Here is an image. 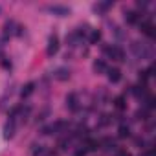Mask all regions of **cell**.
<instances>
[{
    "mask_svg": "<svg viewBox=\"0 0 156 156\" xmlns=\"http://www.w3.org/2000/svg\"><path fill=\"white\" fill-rule=\"evenodd\" d=\"M57 51H59V37L53 33V35H50V39H48V48H46V53H48V57H53Z\"/></svg>",
    "mask_w": 156,
    "mask_h": 156,
    "instance_id": "obj_4",
    "label": "cell"
},
{
    "mask_svg": "<svg viewBox=\"0 0 156 156\" xmlns=\"http://www.w3.org/2000/svg\"><path fill=\"white\" fill-rule=\"evenodd\" d=\"M119 156H132V154H130V152H125V151H123V152H119Z\"/></svg>",
    "mask_w": 156,
    "mask_h": 156,
    "instance_id": "obj_23",
    "label": "cell"
},
{
    "mask_svg": "<svg viewBox=\"0 0 156 156\" xmlns=\"http://www.w3.org/2000/svg\"><path fill=\"white\" fill-rule=\"evenodd\" d=\"M107 77L110 83H119L121 81V70L119 68H108L107 70Z\"/></svg>",
    "mask_w": 156,
    "mask_h": 156,
    "instance_id": "obj_5",
    "label": "cell"
},
{
    "mask_svg": "<svg viewBox=\"0 0 156 156\" xmlns=\"http://www.w3.org/2000/svg\"><path fill=\"white\" fill-rule=\"evenodd\" d=\"M66 107L70 110H77V108H79V99H77V94H68L66 96Z\"/></svg>",
    "mask_w": 156,
    "mask_h": 156,
    "instance_id": "obj_7",
    "label": "cell"
},
{
    "mask_svg": "<svg viewBox=\"0 0 156 156\" xmlns=\"http://www.w3.org/2000/svg\"><path fill=\"white\" fill-rule=\"evenodd\" d=\"M108 123H110V116L103 114V116H101V121H99V125H108Z\"/></svg>",
    "mask_w": 156,
    "mask_h": 156,
    "instance_id": "obj_21",
    "label": "cell"
},
{
    "mask_svg": "<svg viewBox=\"0 0 156 156\" xmlns=\"http://www.w3.org/2000/svg\"><path fill=\"white\" fill-rule=\"evenodd\" d=\"M125 20H127L129 24H136V22L140 20V15H138L136 11L129 9V11H125Z\"/></svg>",
    "mask_w": 156,
    "mask_h": 156,
    "instance_id": "obj_13",
    "label": "cell"
},
{
    "mask_svg": "<svg viewBox=\"0 0 156 156\" xmlns=\"http://www.w3.org/2000/svg\"><path fill=\"white\" fill-rule=\"evenodd\" d=\"M108 8H112V2H99V4L94 6V11H98V13H105Z\"/></svg>",
    "mask_w": 156,
    "mask_h": 156,
    "instance_id": "obj_17",
    "label": "cell"
},
{
    "mask_svg": "<svg viewBox=\"0 0 156 156\" xmlns=\"http://www.w3.org/2000/svg\"><path fill=\"white\" fill-rule=\"evenodd\" d=\"M53 77H55L57 81H66L68 77H70V70H68V68H64V66H61V68H57V70H55Z\"/></svg>",
    "mask_w": 156,
    "mask_h": 156,
    "instance_id": "obj_8",
    "label": "cell"
},
{
    "mask_svg": "<svg viewBox=\"0 0 156 156\" xmlns=\"http://www.w3.org/2000/svg\"><path fill=\"white\" fill-rule=\"evenodd\" d=\"M114 107H116L118 110L127 108V101H125V98H123V96H116V98H114Z\"/></svg>",
    "mask_w": 156,
    "mask_h": 156,
    "instance_id": "obj_15",
    "label": "cell"
},
{
    "mask_svg": "<svg viewBox=\"0 0 156 156\" xmlns=\"http://www.w3.org/2000/svg\"><path fill=\"white\" fill-rule=\"evenodd\" d=\"M44 9H46L48 13L55 15V17H68V15H70V8H66V6H59V4H53V6H46Z\"/></svg>",
    "mask_w": 156,
    "mask_h": 156,
    "instance_id": "obj_3",
    "label": "cell"
},
{
    "mask_svg": "<svg viewBox=\"0 0 156 156\" xmlns=\"http://www.w3.org/2000/svg\"><path fill=\"white\" fill-rule=\"evenodd\" d=\"M145 99H147V108H154V107H156V99H154L152 96H147Z\"/></svg>",
    "mask_w": 156,
    "mask_h": 156,
    "instance_id": "obj_20",
    "label": "cell"
},
{
    "mask_svg": "<svg viewBox=\"0 0 156 156\" xmlns=\"http://www.w3.org/2000/svg\"><path fill=\"white\" fill-rule=\"evenodd\" d=\"M130 50H132V53L138 59H152V55H154L152 46L151 44H145V42H132Z\"/></svg>",
    "mask_w": 156,
    "mask_h": 156,
    "instance_id": "obj_1",
    "label": "cell"
},
{
    "mask_svg": "<svg viewBox=\"0 0 156 156\" xmlns=\"http://www.w3.org/2000/svg\"><path fill=\"white\" fill-rule=\"evenodd\" d=\"M136 6H138V8H147V6H149V2H141V0H138Z\"/></svg>",
    "mask_w": 156,
    "mask_h": 156,
    "instance_id": "obj_22",
    "label": "cell"
},
{
    "mask_svg": "<svg viewBox=\"0 0 156 156\" xmlns=\"http://www.w3.org/2000/svg\"><path fill=\"white\" fill-rule=\"evenodd\" d=\"M33 90H35V83H28V85H24V87H22V90H20V96H22V99L30 98V96L33 94Z\"/></svg>",
    "mask_w": 156,
    "mask_h": 156,
    "instance_id": "obj_12",
    "label": "cell"
},
{
    "mask_svg": "<svg viewBox=\"0 0 156 156\" xmlns=\"http://www.w3.org/2000/svg\"><path fill=\"white\" fill-rule=\"evenodd\" d=\"M105 55L108 59H114V61H125V51L121 46H116V44H110L105 48Z\"/></svg>",
    "mask_w": 156,
    "mask_h": 156,
    "instance_id": "obj_2",
    "label": "cell"
},
{
    "mask_svg": "<svg viewBox=\"0 0 156 156\" xmlns=\"http://www.w3.org/2000/svg\"><path fill=\"white\" fill-rule=\"evenodd\" d=\"M96 149H99V141L88 138V140L85 141V151H96Z\"/></svg>",
    "mask_w": 156,
    "mask_h": 156,
    "instance_id": "obj_16",
    "label": "cell"
},
{
    "mask_svg": "<svg viewBox=\"0 0 156 156\" xmlns=\"http://www.w3.org/2000/svg\"><path fill=\"white\" fill-rule=\"evenodd\" d=\"M13 134H15V121L9 119V121L4 125V138L9 140V138H13Z\"/></svg>",
    "mask_w": 156,
    "mask_h": 156,
    "instance_id": "obj_9",
    "label": "cell"
},
{
    "mask_svg": "<svg viewBox=\"0 0 156 156\" xmlns=\"http://www.w3.org/2000/svg\"><path fill=\"white\" fill-rule=\"evenodd\" d=\"M140 30H141L145 35H149V37L154 35V24L149 22V20H147V22H141V24H140Z\"/></svg>",
    "mask_w": 156,
    "mask_h": 156,
    "instance_id": "obj_10",
    "label": "cell"
},
{
    "mask_svg": "<svg viewBox=\"0 0 156 156\" xmlns=\"http://www.w3.org/2000/svg\"><path fill=\"white\" fill-rule=\"evenodd\" d=\"M13 28H15V22H13V20H8V22H6V26H4V37L13 35V33H15V31H13Z\"/></svg>",
    "mask_w": 156,
    "mask_h": 156,
    "instance_id": "obj_18",
    "label": "cell"
},
{
    "mask_svg": "<svg viewBox=\"0 0 156 156\" xmlns=\"http://www.w3.org/2000/svg\"><path fill=\"white\" fill-rule=\"evenodd\" d=\"M107 70H108V66H107V62H105L103 59L94 61V72H96V73H103V72H107Z\"/></svg>",
    "mask_w": 156,
    "mask_h": 156,
    "instance_id": "obj_11",
    "label": "cell"
},
{
    "mask_svg": "<svg viewBox=\"0 0 156 156\" xmlns=\"http://www.w3.org/2000/svg\"><path fill=\"white\" fill-rule=\"evenodd\" d=\"M99 147H101L103 151L112 152V151H116V141H114L112 138H103V140L99 141Z\"/></svg>",
    "mask_w": 156,
    "mask_h": 156,
    "instance_id": "obj_6",
    "label": "cell"
},
{
    "mask_svg": "<svg viewBox=\"0 0 156 156\" xmlns=\"http://www.w3.org/2000/svg\"><path fill=\"white\" fill-rule=\"evenodd\" d=\"M118 132H119V138H129L130 136V127L129 125H121Z\"/></svg>",
    "mask_w": 156,
    "mask_h": 156,
    "instance_id": "obj_19",
    "label": "cell"
},
{
    "mask_svg": "<svg viewBox=\"0 0 156 156\" xmlns=\"http://www.w3.org/2000/svg\"><path fill=\"white\" fill-rule=\"evenodd\" d=\"M99 41H101V31L99 30H92L90 35H88V42L90 44H98Z\"/></svg>",
    "mask_w": 156,
    "mask_h": 156,
    "instance_id": "obj_14",
    "label": "cell"
}]
</instances>
